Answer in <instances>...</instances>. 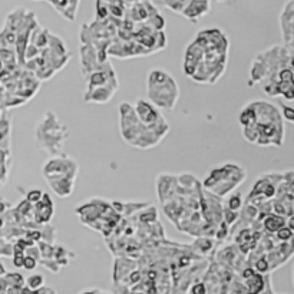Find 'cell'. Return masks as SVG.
Returning <instances> with one entry per match:
<instances>
[{"mask_svg":"<svg viewBox=\"0 0 294 294\" xmlns=\"http://www.w3.org/2000/svg\"><path fill=\"white\" fill-rule=\"evenodd\" d=\"M43 197V192L40 189H32L29 191V194L26 195V201L28 202H32V204H36L37 201H40Z\"/></svg>","mask_w":294,"mask_h":294,"instance_id":"obj_17","label":"cell"},{"mask_svg":"<svg viewBox=\"0 0 294 294\" xmlns=\"http://www.w3.org/2000/svg\"><path fill=\"white\" fill-rule=\"evenodd\" d=\"M281 33L286 43V47L290 50L294 49V0H289L284 6L280 16Z\"/></svg>","mask_w":294,"mask_h":294,"instance_id":"obj_9","label":"cell"},{"mask_svg":"<svg viewBox=\"0 0 294 294\" xmlns=\"http://www.w3.org/2000/svg\"><path fill=\"white\" fill-rule=\"evenodd\" d=\"M1 66H3V61L0 59V69H1Z\"/></svg>","mask_w":294,"mask_h":294,"instance_id":"obj_23","label":"cell"},{"mask_svg":"<svg viewBox=\"0 0 294 294\" xmlns=\"http://www.w3.org/2000/svg\"><path fill=\"white\" fill-rule=\"evenodd\" d=\"M241 205H243V198H241V194L240 192H235V194H232L230 198H228V201H227V210H230V211H234V213H238L240 211V208H241Z\"/></svg>","mask_w":294,"mask_h":294,"instance_id":"obj_13","label":"cell"},{"mask_svg":"<svg viewBox=\"0 0 294 294\" xmlns=\"http://www.w3.org/2000/svg\"><path fill=\"white\" fill-rule=\"evenodd\" d=\"M36 258L32 257V256H25V260H23V268L26 270H33L36 268Z\"/></svg>","mask_w":294,"mask_h":294,"instance_id":"obj_18","label":"cell"},{"mask_svg":"<svg viewBox=\"0 0 294 294\" xmlns=\"http://www.w3.org/2000/svg\"><path fill=\"white\" fill-rule=\"evenodd\" d=\"M286 225V217H281V216H277L274 213H270L267 214L264 218H263V227L265 231L268 232H273L276 234L280 228H283Z\"/></svg>","mask_w":294,"mask_h":294,"instance_id":"obj_12","label":"cell"},{"mask_svg":"<svg viewBox=\"0 0 294 294\" xmlns=\"http://www.w3.org/2000/svg\"><path fill=\"white\" fill-rule=\"evenodd\" d=\"M246 178H247V172L243 167L234 162H228L214 168L208 174V177L204 180L202 186L204 189L211 192L214 197L222 198L231 194L238 185L243 184Z\"/></svg>","mask_w":294,"mask_h":294,"instance_id":"obj_6","label":"cell"},{"mask_svg":"<svg viewBox=\"0 0 294 294\" xmlns=\"http://www.w3.org/2000/svg\"><path fill=\"white\" fill-rule=\"evenodd\" d=\"M228 46V37L220 29L201 31L185 50V75L195 82L214 85L225 72Z\"/></svg>","mask_w":294,"mask_h":294,"instance_id":"obj_1","label":"cell"},{"mask_svg":"<svg viewBox=\"0 0 294 294\" xmlns=\"http://www.w3.org/2000/svg\"><path fill=\"white\" fill-rule=\"evenodd\" d=\"M191 293L192 294H205L207 293V289H205V284L202 283H197L192 289H191Z\"/></svg>","mask_w":294,"mask_h":294,"instance_id":"obj_19","label":"cell"},{"mask_svg":"<svg viewBox=\"0 0 294 294\" xmlns=\"http://www.w3.org/2000/svg\"><path fill=\"white\" fill-rule=\"evenodd\" d=\"M77 164L69 156L61 155L50 158L43 167V175L56 195L66 198L74 192Z\"/></svg>","mask_w":294,"mask_h":294,"instance_id":"obj_5","label":"cell"},{"mask_svg":"<svg viewBox=\"0 0 294 294\" xmlns=\"http://www.w3.org/2000/svg\"><path fill=\"white\" fill-rule=\"evenodd\" d=\"M33 216H35V221L39 222V224L47 222L52 218V216H53V202H52V200L49 198L47 194H43L42 200L35 204Z\"/></svg>","mask_w":294,"mask_h":294,"instance_id":"obj_11","label":"cell"},{"mask_svg":"<svg viewBox=\"0 0 294 294\" xmlns=\"http://www.w3.org/2000/svg\"><path fill=\"white\" fill-rule=\"evenodd\" d=\"M134 110H135V115L139 119V122L144 124L147 128L161 134L162 137H165L170 132L168 122L165 121V118L162 116L159 109L155 108L149 101L138 99L134 105Z\"/></svg>","mask_w":294,"mask_h":294,"instance_id":"obj_8","label":"cell"},{"mask_svg":"<svg viewBox=\"0 0 294 294\" xmlns=\"http://www.w3.org/2000/svg\"><path fill=\"white\" fill-rule=\"evenodd\" d=\"M147 93L149 102L164 110H172L180 99L177 80L164 69H152L147 79Z\"/></svg>","mask_w":294,"mask_h":294,"instance_id":"obj_4","label":"cell"},{"mask_svg":"<svg viewBox=\"0 0 294 294\" xmlns=\"http://www.w3.org/2000/svg\"><path fill=\"white\" fill-rule=\"evenodd\" d=\"M26 284H28V289H31V290H37V289H40V287L45 284V279H43V276H40V274H33V276L28 277Z\"/></svg>","mask_w":294,"mask_h":294,"instance_id":"obj_15","label":"cell"},{"mask_svg":"<svg viewBox=\"0 0 294 294\" xmlns=\"http://www.w3.org/2000/svg\"><path fill=\"white\" fill-rule=\"evenodd\" d=\"M6 274V270H4V265L0 263V276H4Z\"/></svg>","mask_w":294,"mask_h":294,"instance_id":"obj_22","label":"cell"},{"mask_svg":"<svg viewBox=\"0 0 294 294\" xmlns=\"http://www.w3.org/2000/svg\"><path fill=\"white\" fill-rule=\"evenodd\" d=\"M289 65H290L292 71L294 72V49L289 52Z\"/></svg>","mask_w":294,"mask_h":294,"instance_id":"obj_20","label":"cell"},{"mask_svg":"<svg viewBox=\"0 0 294 294\" xmlns=\"http://www.w3.org/2000/svg\"><path fill=\"white\" fill-rule=\"evenodd\" d=\"M118 89V80L109 63L99 65V69H93L88 76V88L85 92V101L93 104H107L113 98Z\"/></svg>","mask_w":294,"mask_h":294,"instance_id":"obj_7","label":"cell"},{"mask_svg":"<svg viewBox=\"0 0 294 294\" xmlns=\"http://www.w3.org/2000/svg\"><path fill=\"white\" fill-rule=\"evenodd\" d=\"M208 12H210V0H189L188 3H185L184 9L181 10L185 17L194 23H197L198 19L201 16H205Z\"/></svg>","mask_w":294,"mask_h":294,"instance_id":"obj_10","label":"cell"},{"mask_svg":"<svg viewBox=\"0 0 294 294\" xmlns=\"http://www.w3.org/2000/svg\"><path fill=\"white\" fill-rule=\"evenodd\" d=\"M243 137L260 147H281L284 142V124L280 110L265 101L247 104L238 115Z\"/></svg>","mask_w":294,"mask_h":294,"instance_id":"obj_2","label":"cell"},{"mask_svg":"<svg viewBox=\"0 0 294 294\" xmlns=\"http://www.w3.org/2000/svg\"><path fill=\"white\" fill-rule=\"evenodd\" d=\"M280 108H281V118L283 119H286V121H289V122H292L294 124V108L293 107H289V105H286V104H280Z\"/></svg>","mask_w":294,"mask_h":294,"instance_id":"obj_16","label":"cell"},{"mask_svg":"<svg viewBox=\"0 0 294 294\" xmlns=\"http://www.w3.org/2000/svg\"><path fill=\"white\" fill-rule=\"evenodd\" d=\"M1 225H3V220L0 218V227H1Z\"/></svg>","mask_w":294,"mask_h":294,"instance_id":"obj_24","label":"cell"},{"mask_svg":"<svg viewBox=\"0 0 294 294\" xmlns=\"http://www.w3.org/2000/svg\"><path fill=\"white\" fill-rule=\"evenodd\" d=\"M294 238V231H292L287 225H284L283 228H280L277 232H276V240L280 241V243H284V241H290Z\"/></svg>","mask_w":294,"mask_h":294,"instance_id":"obj_14","label":"cell"},{"mask_svg":"<svg viewBox=\"0 0 294 294\" xmlns=\"http://www.w3.org/2000/svg\"><path fill=\"white\" fill-rule=\"evenodd\" d=\"M286 225L294 231V216H290V217H287V220H286Z\"/></svg>","mask_w":294,"mask_h":294,"instance_id":"obj_21","label":"cell"},{"mask_svg":"<svg viewBox=\"0 0 294 294\" xmlns=\"http://www.w3.org/2000/svg\"><path fill=\"white\" fill-rule=\"evenodd\" d=\"M7 294H15V293H12V292H9V293H7Z\"/></svg>","mask_w":294,"mask_h":294,"instance_id":"obj_25","label":"cell"},{"mask_svg":"<svg viewBox=\"0 0 294 294\" xmlns=\"http://www.w3.org/2000/svg\"><path fill=\"white\" fill-rule=\"evenodd\" d=\"M119 115H121V135L125 139V142L129 144L131 147L149 149L156 147L164 138L161 134L149 129L144 124L139 122L132 105L126 102L121 104Z\"/></svg>","mask_w":294,"mask_h":294,"instance_id":"obj_3","label":"cell"}]
</instances>
